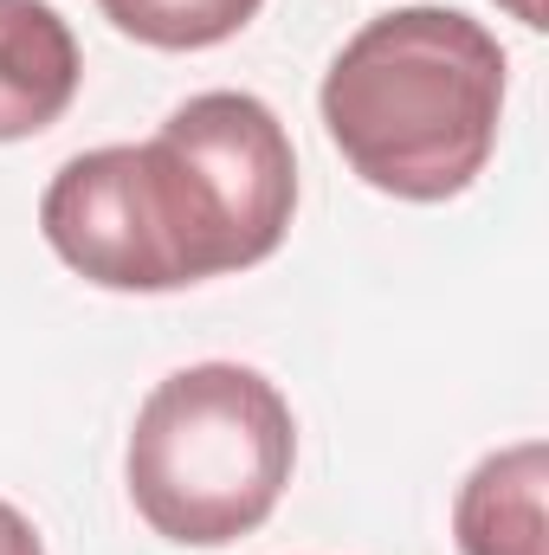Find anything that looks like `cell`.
I'll return each mask as SVG.
<instances>
[{"label":"cell","mask_w":549,"mask_h":555,"mask_svg":"<svg viewBox=\"0 0 549 555\" xmlns=\"http://www.w3.org/2000/svg\"><path fill=\"white\" fill-rule=\"evenodd\" d=\"M323 130L395 201L465 194L498 142L505 46L459 7H395L323 72Z\"/></svg>","instance_id":"obj_2"},{"label":"cell","mask_w":549,"mask_h":555,"mask_svg":"<svg viewBox=\"0 0 549 555\" xmlns=\"http://www.w3.org/2000/svg\"><path fill=\"white\" fill-rule=\"evenodd\" d=\"M85 59L59 7L0 0V142L52 130L78 98Z\"/></svg>","instance_id":"obj_4"},{"label":"cell","mask_w":549,"mask_h":555,"mask_svg":"<svg viewBox=\"0 0 549 555\" xmlns=\"http://www.w3.org/2000/svg\"><path fill=\"white\" fill-rule=\"evenodd\" d=\"M297 207V155L253 91H201L149 142L72 155L39 233L104 291H181L272 259Z\"/></svg>","instance_id":"obj_1"},{"label":"cell","mask_w":549,"mask_h":555,"mask_svg":"<svg viewBox=\"0 0 549 555\" xmlns=\"http://www.w3.org/2000/svg\"><path fill=\"white\" fill-rule=\"evenodd\" d=\"M511 20H524V26H544V0H498Z\"/></svg>","instance_id":"obj_8"},{"label":"cell","mask_w":549,"mask_h":555,"mask_svg":"<svg viewBox=\"0 0 549 555\" xmlns=\"http://www.w3.org/2000/svg\"><path fill=\"white\" fill-rule=\"evenodd\" d=\"M0 555H46V543H39V530L0 498Z\"/></svg>","instance_id":"obj_7"},{"label":"cell","mask_w":549,"mask_h":555,"mask_svg":"<svg viewBox=\"0 0 549 555\" xmlns=\"http://www.w3.org/2000/svg\"><path fill=\"white\" fill-rule=\"evenodd\" d=\"M544 485H549V446L524 439L472 465L452 504V537L459 555H549L544 537Z\"/></svg>","instance_id":"obj_5"},{"label":"cell","mask_w":549,"mask_h":555,"mask_svg":"<svg viewBox=\"0 0 549 555\" xmlns=\"http://www.w3.org/2000/svg\"><path fill=\"white\" fill-rule=\"evenodd\" d=\"M297 459L291 401L246 362H194L149 388L130 426V498L181 550L253 537L278 511Z\"/></svg>","instance_id":"obj_3"},{"label":"cell","mask_w":549,"mask_h":555,"mask_svg":"<svg viewBox=\"0 0 549 555\" xmlns=\"http://www.w3.org/2000/svg\"><path fill=\"white\" fill-rule=\"evenodd\" d=\"M104 20L117 33H130L155 52H201V46H220L233 39L259 0H98Z\"/></svg>","instance_id":"obj_6"}]
</instances>
